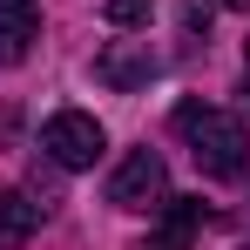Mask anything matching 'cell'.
Wrapping results in <instances>:
<instances>
[{"mask_svg":"<svg viewBox=\"0 0 250 250\" xmlns=\"http://www.w3.org/2000/svg\"><path fill=\"white\" fill-rule=\"evenodd\" d=\"M176 135L189 142V156H196V169L203 176H244V163H250V135H244V122L237 115H223V108H209V102H183L176 115Z\"/></svg>","mask_w":250,"mask_h":250,"instance_id":"cell-1","label":"cell"},{"mask_svg":"<svg viewBox=\"0 0 250 250\" xmlns=\"http://www.w3.org/2000/svg\"><path fill=\"white\" fill-rule=\"evenodd\" d=\"M41 149H47V163H54V169H95V163H102V149H108V135H102L95 115L61 108V115H47Z\"/></svg>","mask_w":250,"mask_h":250,"instance_id":"cell-2","label":"cell"},{"mask_svg":"<svg viewBox=\"0 0 250 250\" xmlns=\"http://www.w3.org/2000/svg\"><path fill=\"white\" fill-rule=\"evenodd\" d=\"M163 196H169V169H163V156H156V149H128L122 169L108 176V203H115V209H156Z\"/></svg>","mask_w":250,"mask_h":250,"instance_id":"cell-3","label":"cell"},{"mask_svg":"<svg viewBox=\"0 0 250 250\" xmlns=\"http://www.w3.org/2000/svg\"><path fill=\"white\" fill-rule=\"evenodd\" d=\"M95 75L108 88H149L156 82V54H149V41H108L95 54Z\"/></svg>","mask_w":250,"mask_h":250,"instance_id":"cell-4","label":"cell"},{"mask_svg":"<svg viewBox=\"0 0 250 250\" xmlns=\"http://www.w3.org/2000/svg\"><path fill=\"white\" fill-rule=\"evenodd\" d=\"M203 216L209 209L196 203V196H163V216H156V230H149V250H196Z\"/></svg>","mask_w":250,"mask_h":250,"instance_id":"cell-5","label":"cell"},{"mask_svg":"<svg viewBox=\"0 0 250 250\" xmlns=\"http://www.w3.org/2000/svg\"><path fill=\"white\" fill-rule=\"evenodd\" d=\"M34 34H41V7L34 0H0V68L27 61Z\"/></svg>","mask_w":250,"mask_h":250,"instance_id":"cell-6","label":"cell"},{"mask_svg":"<svg viewBox=\"0 0 250 250\" xmlns=\"http://www.w3.org/2000/svg\"><path fill=\"white\" fill-rule=\"evenodd\" d=\"M34 223H41V203L27 189H0V250H21L34 237Z\"/></svg>","mask_w":250,"mask_h":250,"instance_id":"cell-7","label":"cell"},{"mask_svg":"<svg viewBox=\"0 0 250 250\" xmlns=\"http://www.w3.org/2000/svg\"><path fill=\"white\" fill-rule=\"evenodd\" d=\"M108 21L115 27H142L149 21V0H108Z\"/></svg>","mask_w":250,"mask_h":250,"instance_id":"cell-8","label":"cell"},{"mask_svg":"<svg viewBox=\"0 0 250 250\" xmlns=\"http://www.w3.org/2000/svg\"><path fill=\"white\" fill-rule=\"evenodd\" d=\"M244 95H250V41H244Z\"/></svg>","mask_w":250,"mask_h":250,"instance_id":"cell-9","label":"cell"},{"mask_svg":"<svg viewBox=\"0 0 250 250\" xmlns=\"http://www.w3.org/2000/svg\"><path fill=\"white\" fill-rule=\"evenodd\" d=\"M223 7H230V14H250V0H223Z\"/></svg>","mask_w":250,"mask_h":250,"instance_id":"cell-10","label":"cell"}]
</instances>
